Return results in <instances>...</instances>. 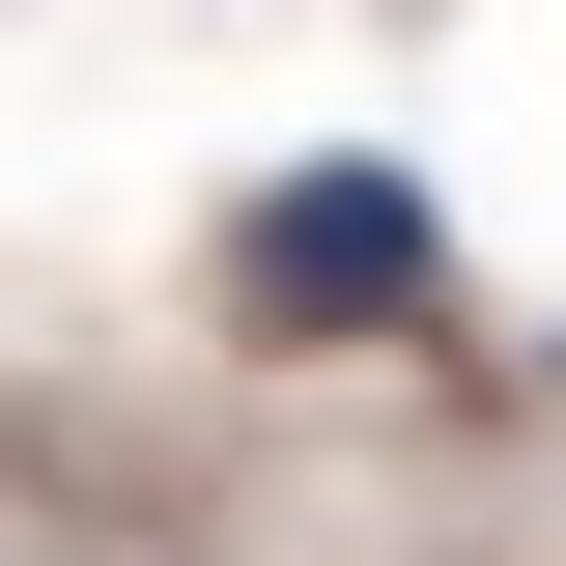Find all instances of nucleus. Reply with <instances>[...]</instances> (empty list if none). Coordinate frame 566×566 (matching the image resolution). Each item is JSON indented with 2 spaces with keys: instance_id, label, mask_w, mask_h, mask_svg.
Here are the masks:
<instances>
[{
  "instance_id": "f257e3e1",
  "label": "nucleus",
  "mask_w": 566,
  "mask_h": 566,
  "mask_svg": "<svg viewBox=\"0 0 566 566\" xmlns=\"http://www.w3.org/2000/svg\"><path fill=\"white\" fill-rule=\"evenodd\" d=\"M199 312L255 368H368L453 312V170H397V142H312V170H255V199L199 227Z\"/></svg>"
},
{
  "instance_id": "f03ea898",
  "label": "nucleus",
  "mask_w": 566,
  "mask_h": 566,
  "mask_svg": "<svg viewBox=\"0 0 566 566\" xmlns=\"http://www.w3.org/2000/svg\"><path fill=\"white\" fill-rule=\"evenodd\" d=\"M538 397H566V340H538Z\"/></svg>"
}]
</instances>
